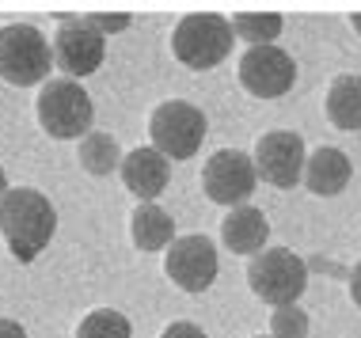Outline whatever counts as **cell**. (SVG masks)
Wrapping results in <instances>:
<instances>
[{"mask_svg": "<svg viewBox=\"0 0 361 338\" xmlns=\"http://www.w3.org/2000/svg\"><path fill=\"white\" fill-rule=\"evenodd\" d=\"M57 213L54 201L35 187H16L0 201V236L19 263H35L54 239Z\"/></svg>", "mask_w": 361, "mask_h": 338, "instance_id": "6da1fadb", "label": "cell"}, {"mask_svg": "<svg viewBox=\"0 0 361 338\" xmlns=\"http://www.w3.org/2000/svg\"><path fill=\"white\" fill-rule=\"evenodd\" d=\"M232 50V23L217 12L183 15L171 31V54L194 73H206L221 65Z\"/></svg>", "mask_w": 361, "mask_h": 338, "instance_id": "7a4b0ae2", "label": "cell"}, {"mask_svg": "<svg viewBox=\"0 0 361 338\" xmlns=\"http://www.w3.org/2000/svg\"><path fill=\"white\" fill-rule=\"evenodd\" d=\"M247 282H251V293H255L259 301H267L274 308H289V304H297L300 293L308 289V266L297 251L267 247L247 263Z\"/></svg>", "mask_w": 361, "mask_h": 338, "instance_id": "3957f363", "label": "cell"}, {"mask_svg": "<svg viewBox=\"0 0 361 338\" xmlns=\"http://www.w3.org/2000/svg\"><path fill=\"white\" fill-rule=\"evenodd\" d=\"M38 125H42L50 137L69 141V137H87L92 133V95H87L76 80L61 76V80H46L35 103Z\"/></svg>", "mask_w": 361, "mask_h": 338, "instance_id": "277c9868", "label": "cell"}, {"mask_svg": "<svg viewBox=\"0 0 361 338\" xmlns=\"http://www.w3.org/2000/svg\"><path fill=\"white\" fill-rule=\"evenodd\" d=\"M54 65V46L31 23H8L0 27V80L16 88H31L46 80Z\"/></svg>", "mask_w": 361, "mask_h": 338, "instance_id": "5b68a950", "label": "cell"}, {"mask_svg": "<svg viewBox=\"0 0 361 338\" xmlns=\"http://www.w3.org/2000/svg\"><path fill=\"white\" fill-rule=\"evenodd\" d=\"M149 137L152 149L164 152L168 160H190L202 149V137H206V114L183 99L160 103L149 118Z\"/></svg>", "mask_w": 361, "mask_h": 338, "instance_id": "8992f818", "label": "cell"}, {"mask_svg": "<svg viewBox=\"0 0 361 338\" xmlns=\"http://www.w3.org/2000/svg\"><path fill=\"white\" fill-rule=\"evenodd\" d=\"M106 57V35L87 23V15H65L54 35V65L69 80L92 76Z\"/></svg>", "mask_w": 361, "mask_h": 338, "instance_id": "52a82bcc", "label": "cell"}, {"mask_svg": "<svg viewBox=\"0 0 361 338\" xmlns=\"http://www.w3.org/2000/svg\"><path fill=\"white\" fill-rule=\"evenodd\" d=\"M255 182H259L255 160L243 156L240 149H217L206 160V168H202V190H206V198L217 201V206H228V209L243 206L255 194Z\"/></svg>", "mask_w": 361, "mask_h": 338, "instance_id": "ba28073f", "label": "cell"}, {"mask_svg": "<svg viewBox=\"0 0 361 338\" xmlns=\"http://www.w3.org/2000/svg\"><path fill=\"white\" fill-rule=\"evenodd\" d=\"M255 171L262 182H270V187L278 190H289L297 187V182H305V141H300V133L293 130H270L262 133L255 141Z\"/></svg>", "mask_w": 361, "mask_h": 338, "instance_id": "9c48e42d", "label": "cell"}, {"mask_svg": "<svg viewBox=\"0 0 361 338\" xmlns=\"http://www.w3.org/2000/svg\"><path fill=\"white\" fill-rule=\"evenodd\" d=\"M240 84L259 99H281L297 84V65L281 46H247L240 57Z\"/></svg>", "mask_w": 361, "mask_h": 338, "instance_id": "30bf717a", "label": "cell"}, {"mask_svg": "<svg viewBox=\"0 0 361 338\" xmlns=\"http://www.w3.org/2000/svg\"><path fill=\"white\" fill-rule=\"evenodd\" d=\"M164 270L183 293H206L217 277V247L209 236H175V244L164 251Z\"/></svg>", "mask_w": 361, "mask_h": 338, "instance_id": "8fae6325", "label": "cell"}, {"mask_svg": "<svg viewBox=\"0 0 361 338\" xmlns=\"http://www.w3.org/2000/svg\"><path fill=\"white\" fill-rule=\"evenodd\" d=\"M118 171H122L126 190H130L133 198H141V201L160 198L164 190H168V179H171L168 156H164V152H156L152 144H141V149L126 152Z\"/></svg>", "mask_w": 361, "mask_h": 338, "instance_id": "7c38bea8", "label": "cell"}, {"mask_svg": "<svg viewBox=\"0 0 361 338\" xmlns=\"http://www.w3.org/2000/svg\"><path fill=\"white\" fill-rule=\"evenodd\" d=\"M267 236H270V225H267V213L255 206H236L228 209V217L221 220V239L228 251L236 255H251L255 258L262 247H267Z\"/></svg>", "mask_w": 361, "mask_h": 338, "instance_id": "4fadbf2b", "label": "cell"}, {"mask_svg": "<svg viewBox=\"0 0 361 338\" xmlns=\"http://www.w3.org/2000/svg\"><path fill=\"white\" fill-rule=\"evenodd\" d=\"M350 175H354V168H350V156L343 149H331V144H324V149H316L305 163V187L312 190V194L319 198H335L346 190Z\"/></svg>", "mask_w": 361, "mask_h": 338, "instance_id": "5bb4252c", "label": "cell"}, {"mask_svg": "<svg viewBox=\"0 0 361 338\" xmlns=\"http://www.w3.org/2000/svg\"><path fill=\"white\" fill-rule=\"evenodd\" d=\"M327 122L343 133H357L361 130V76H338L327 88L324 99Z\"/></svg>", "mask_w": 361, "mask_h": 338, "instance_id": "9a60e30c", "label": "cell"}, {"mask_svg": "<svg viewBox=\"0 0 361 338\" xmlns=\"http://www.w3.org/2000/svg\"><path fill=\"white\" fill-rule=\"evenodd\" d=\"M130 236L141 251H168L175 244V225L156 201H141L130 217Z\"/></svg>", "mask_w": 361, "mask_h": 338, "instance_id": "2e32d148", "label": "cell"}, {"mask_svg": "<svg viewBox=\"0 0 361 338\" xmlns=\"http://www.w3.org/2000/svg\"><path fill=\"white\" fill-rule=\"evenodd\" d=\"M80 168L87 175H111L114 168H122V149L111 133H99L92 130L87 137H80V152H76Z\"/></svg>", "mask_w": 361, "mask_h": 338, "instance_id": "e0dca14e", "label": "cell"}, {"mask_svg": "<svg viewBox=\"0 0 361 338\" xmlns=\"http://www.w3.org/2000/svg\"><path fill=\"white\" fill-rule=\"evenodd\" d=\"M232 23V35H240L243 42L251 46H274V38L281 35V19L278 12H236L228 19Z\"/></svg>", "mask_w": 361, "mask_h": 338, "instance_id": "ac0fdd59", "label": "cell"}, {"mask_svg": "<svg viewBox=\"0 0 361 338\" xmlns=\"http://www.w3.org/2000/svg\"><path fill=\"white\" fill-rule=\"evenodd\" d=\"M130 334H133L130 320L122 312H114V308H95L76 327V338H130Z\"/></svg>", "mask_w": 361, "mask_h": 338, "instance_id": "d6986e66", "label": "cell"}, {"mask_svg": "<svg viewBox=\"0 0 361 338\" xmlns=\"http://www.w3.org/2000/svg\"><path fill=\"white\" fill-rule=\"evenodd\" d=\"M270 334L274 338H305L308 334V312H300L297 304L274 308V315H270Z\"/></svg>", "mask_w": 361, "mask_h": 338, "instance_id": "ffe728a7", "label": "cell"}, {"mask_svg": "<svg viewBox=\"0 0 361 338\" xmlns=\"http://www.w3.org/2000/svg\"><path fill=\"white\" fill-rule=\"evenodd\" d=\"M87 23L95 27V31H103V35H114V31H126L130 27V15H103V12H87Z\"/></svg>", "mask_w": 361, "mask_h": 338, "instance_id": "44dd1931", "label": "cell"}, {"mask_svg": "<svg viewBox=\"0 0 361 338\" xmlns=\"http://www.w3.org/2000/svg\"><path fill=\"white\" fill-rule=\"evenodd\" d=\"M160 338H206V331L198 323H171V327H164Z\"/></svg>", "mask_w": 361, "mask_h": 338, "instance_id": "7402d4cb", "label": "cell"}, {"mask_svg": "<svg viewBox=\"0 0 361 338\" xmlns=\"http://www.w3.org/2000/svg\"><path fill=\"white\" fill-rule=\"evenodd\" d=\"M350 301H354L361 308V263L350 270Z\"/></svg>", "mask_w": 361, "mask_h": 338, "instance_id": "603a6c76", "label": "cell"}, {"mask_svg": "<svg viewBox=\"0 0 361 338\" xmlns=\"http://www.w3.org/2000/svg\"><path fill=\"white\" fill-rule=\"evenodd\" d=\"M0 338H27V331L16 320H0Z\"/></svg>", "mask_w": 361, "mask_h": 338, "instance_id": "cb8c5ba5", "label": "cell"}, {"mask_svg": "<svg viewBox=\"0 0 361 338\" xmlns=\"http://www.w3.org/2000/svg\"><path fill=\"white\" fill-rule=\"evenodd\" d=\"M8 190H12V187H8V175H4V168H0V201H4Z\"/></svg>", "mask_w": 361, "mask_h": 338, "instance_id": "d4e9b609", "label": "cell"}, {"mask_svg": "<svg viewBox=\"0 0 361 338\" xmlns=\"http://www.w3.org/2000/svg\"><path fill=\"white\" fill-rule=\"evenodd\" d=\"M350 23H354V31L361 35V12H357V15H350Z\"/></svg>", "mask_w": 361, "mask_h": 338, "instance_id": "484cf974", "label": "cell"}, {"mask_svg": "<svg viewBox=\"0 0 361 338\" xmlns=\"http://www.w3.org/2000/svg\"><path fill=\"white\" fill-rule=\"evenodd\" d=\"M259 338H267V334H259ZM270 338H274V334H270Z\"/></svg>", "mask_w": 361, "mask_h": 338, "instance_id": "4316f807", "label": "cell"}]
</instances>
